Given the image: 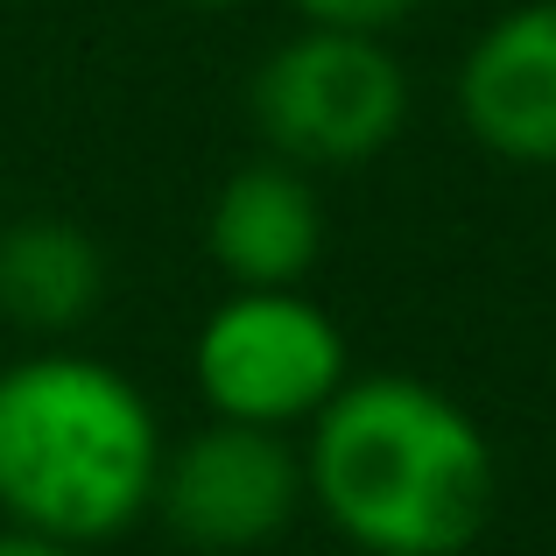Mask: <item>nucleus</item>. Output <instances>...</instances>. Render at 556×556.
Masks as SVG:
<instances>
[{
    "label": "nucleus",
    "instance_id": "1",
    "mask_svg": "<svg viewBox=\"0 0 556 556\" xmlns=\"http://www.w3.org/2000/svg\"><path fill=\"white\" fill-rule=\"evenodd\" d=\"M311 507L359 556H465L493 529L501 458L422 374H353L303 430Z\"/></svg>",
    "mask_w": 556,
    "mask_h": 556
},
{
    "label": "nucleus",
    "instance_id": "2",
    "mask_svg": "<svg viewBox=\"0 0 556 556\" xmlns=\"http://www.w3.org/2000/svg\"><path fill=\"white\" fill-rule=\"evenodd\" d=\"M163 416L135 374L78 345L0 367V521L92 549L155 515Z\"/></svg>",
    "mask_w": 556,
    "mask_h": 556
},
{
    "label": "nucleus",
    "instance_id": "3",
    "mask_svg": "<svg viewBox=\"0 0 556 556\" xmlns=\"http://www.w3.org/2000/svg\"><path fill=\"white\" fill-rule=\"evenodd\" d=\"M408 106H416V85L402 56L388 50V36H359V28L303 22L247 78V121L261 149L311 177L380 163L402 141Z\"/></svg>",
    "mask_w": 556,
    "mask_h": 556
},
{
    "label": "nucleus",
    "instance_id": "4",
    "mask_svg": "<svg viewBox=\"0 0 556 556\" xmlns=\"http://www.w3.org/2000/svg\"><path fill=\"white\" fill-rule=\"evenodd\" d=\"M345 380H353L345 325L311 289H226L190 339V388L226 422L296 437Z\"/></svg>",
    "mask_w": 556,
    "mask_h": 556
},
{
    "label": "nucleus",
    "instance_id": "5",
    "mask_svg": "<svg viewBox=\"0 0 556 556\" xmlns=\"http://www.w3.org/2000/svg\"><path fill=\"white\" fill-rule=\"evenodd\" d=\"M303 507H311V479H303V444L289 430L212 416L163 451L155 515L198 556H247L282 543Z\"/></svg>",
    "mask_w": 556,
    "mask_h": 556
},
{
    "label": "nucleus",
    "instance_id": "6",
    "mask_svg": "<svg viewBox=\"0 0 556 556\" xmlns=\"http://www.w3.org/2000/svg\"><path fill=\"white\" fill-rule=\"evenodd\" d=\"M458 121L493 163L556 169V0H521L465 42Z\"/></svg>",
    "mask_w": 556,
    "mask_h": 556
},
{
    "label": "nucleus",
    "instance_id": "7",
    "mask_svg": "<svg viewBox=\"0 0 556 556\" xmlns=\"http://www.w3.org/2000/svg\"><path fill=\"white\" fill-rule=\"evenodd\" d=\"M331 247L317 177L261 149L204 204V254L226 289H303Z\"/></svg>",
    "mask_w": 556,
    "mask_h": 556
},
{
    "label": "nucleus",
    "instance_id": "8",
    "mask_svg": "<svg viewBox=\"0 0 556 556\" xmlns=\"http://www.w3.org/2000/svg\"><path fill=\"white\" fill-rule=\"evenodd\" d=\"M106 303V247L78 218H22L0 226V317L64 345Z\"/></svg>",
    "mask_w": 556,
    "mask_h": 556
},
{
    "label": "nucleus",
    "instance_id": "9",
    "mask_svg": "<svg viewBox=\"0 0 556 556\" xmlns=\"http://www.w3.org/2000/svg\"><path fill=\"white\" fill-rule=\"evenodd\" d=\"M289 8H296L303 22H317V28H359V36H388V28H402L408 14L422 8V0H289Z\"/></svg>",
    "mask_w": 556,
    "mask_h": 556
},
{
    "label": "nucleus",
    "instance_id": "10",
    "mask_svg": "<svg viewBox=\"0 0 556 556\" xmlns=\"http://www.w3.org/2000/svg\"><path fill=\"white\" fill-rule=\"evenodd\" d=\"M0 556H85L71 543H56V535H36V529H14V521H0Z\"/></svg>",
    "mask_w": 556,
    "mask_h": 556
},
{
    "label": "nucleus",
    "instance_id": "11",
    "mask_svg": "<svg viewBox=\"0 0 556 556\" xmlns=\"http://www.w3.org/2000/svg\"><path fill=\"white\" fill-rule=\"evenodd\" d=\"M177 8H204V14H232V8H254V0H177Z\"/></svg>",
    "mask_w": 556,
    "mask_h": 556
},
{
    "label": "nucleus",
    "instance_id": "12",
    "mask_svg": "<svg viewBox=\"0 0 556 556\" xmlns=\"http://www.w3.org/2000/svg\"><path fill=\"white\" fill-rule=\"evenodd\" d=\"M0 226H8V218H0Z\"/></svg>",
    "mask_w": 556,
    "mask_h": 556
}]
</instances>
